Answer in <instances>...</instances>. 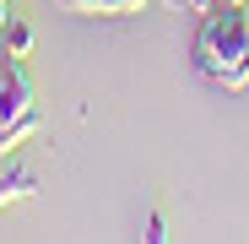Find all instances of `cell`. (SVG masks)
<instances>
[{
  "label": "cell",
  "mask_w": 249,
  "mask_h": 244,
  "mask_svg": "<svg viewBox=\"0 0 249 244\" xmlns=\"http://www.w3.org/2000/svg\"><path fill=\"white\" fill-rule=\"evenodd\" d=\"M195 71L212 87H228V93H238L249 81V17H244V0H217L212 11H200Z\"/></svg>",
  "instance_id": "obj_1"
},
{
  "label": "cell",
  "mask_w": 249,
  "mask_h": 244,
  "mask_svg": "<svg viewBox=\"0 0 249 244\" xmlns=\"http://www.w3.org/2000/svg\"><path fill=\"white\" fill-rule=\"evenodd\" d=\"M38 125H44V109H38L33 71L22 65V55L0 49V152H17Z\"/></svg>",
  "instance_id": "obj_2"
},
{
  "label": "cell",
  "mask_w": 249,
  "mask_h": 244,
  "mask_svg": "<svg viewBox=\"0 0 249 244\" xmlns=\"http://www.w3.org/2000/svg\"><path fill=\"white\" fill-rule=\"evenodd\" d=\"M33 190H38V174L27 169L17 152H0V206H11V201H22Z\"/></svg>",
  "instance_id": "obj_3"
},
{
  "label": "cell",
  "mask_w": 249,
  "mask_h": 244,
  "mask_svg": "<svg viewBox=\"0 0 249 244\" xmlns=\"http://www.w3.org/2000/svg\"><path fill=\"white\" fill-rule=\"evenodd\" d=\"M65 11H87V17H130V11H141L146 0H60Z\"/></svg>",
  "instance_id": "obj_4"
},
{
  "label": "cell",
  "mask_w": 249,
  "mask_h": 244,
  "mask_svg": "<svg viewBox=\"0 0 249 244\" xmlns=\"http://www.w3.org/2000/svg\"><path fill=\"white\" fill-rule=\"evenodd\" d=\"M0 49H6V55H22V60H27V49H33V27L11 17L6 27H0Z\"/></svg>",
  "instance_id": "obj_5"
},
{
  "label": "cell",
  "mask_w": 249,
  "mask_h": 244,
  "mask_svg": "<svg viewBox=\"0 0 249 244\" xmlns=\"http://www.w3.org/2000/svg\"><path fill=\"white\" fill-rule=\"evenodd\" d=\"M146 239H168V223H162V212H157V217L146 223Z\"/></svg>",
  "instance_id": "obj_6"
},
{
  "label": "cell",
  "mask_w": 249,
  "mask_h": 244,
  "mask_svg": "<svg viewBox=\"0 0 249 244\" xmlns=\"http://www.w3.org/2000/svg\"><path fill=\"white\" fill-rule=\"evenodd\" d=\"M6 22H11V11H6V0H0V27H6Z\"/></svg>",
  "instance_id": "obj_7"
}]
</instances>
